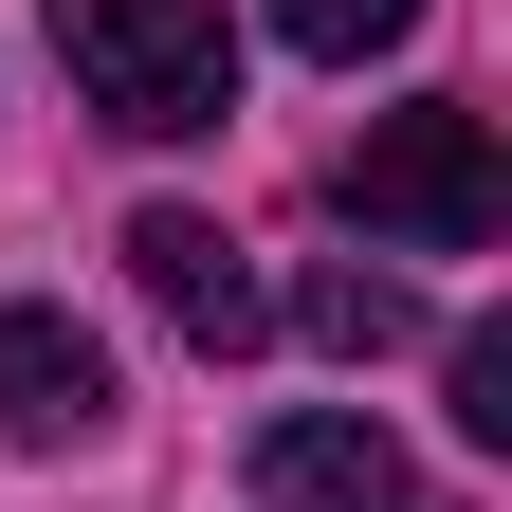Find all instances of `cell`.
Wrapping results in <instances>:
<instances>
[{
    "label": "cell",
    "mask_w": 512,
    "mask_h": 512,
    "mask_svg": "<svg viewBox=\"0 0 512 512\" xmlns=\"http://www.w3.org/2000/svg\"><path fill=\"white\" fill-rule=\"evenodd\" d=\"M55 55H74V92L110 128H147V147L238 128V19L220 0H55Z\"/></svg>",
    "instance_id": "1"
},
{
    "label": "cell",
    "mask_w": 512,
    "mask_h": 512,
    "mask_svg": "<svg viewBox=\"0 0 512 512\" xmlns=\"http://www.w3.org/2000/svg\"><path fill=\"white\" fill-rule=\"evenodd\" d=\"M330 202H348L366 238H403V256H494V220H512L494 110H384L366 147L330 165Z\"/></svg>",
    "instance_id": "2"
},
{
    "label": "cell",
    "mask_w": 512,
    "mask_h": 512,
    "mask_svg": "<svg viewBox=\"0 0 512 512\" xmlns=\"http://www.w3.org/2000/svg\"><path fill=\"white\" fill-rule=\"evenodd\" d=\"M128 275H147V311H165L183 348H256V330H275V293L238 275V238L202 202H147V220H128Z\"/></svg>",
    "instance_id": "3"
},
{
    "label": "cell",
    "mask_w": 512,
    "mask_h": 512,
    "mask_svg": "<svg viewBox=\"0 0 512 512\" xmlns=\"http://www.w3.org/2000/svg\"><path fill=\"white\" fill-rule=\"evenodd\" d=\"M256 494H293V512H421L403 439H384V421H348V403H293V421H256Z\"/></svg>",
    "instance_id": "4"
},
{
    "label": "cell",
    "mask_w": 512,
    "mask_h": 512,
    "mask_svg": "<svg viewBox=\"0 0 512 512\" xmlns=\"http://www.w3.org/2000/svg\"><path fill=\"white\" fill-rule=\"evenodd\" d=\"M110 421V348L74 330V311H0V439H92Z\"/></svg>",
    "instance_id": "5"
},
{
    "label": "cell",
    "mask_w": 512,
    "mask_h": 512,
    "mask_svg": "<svg viewBox=\"0 0 512 512\" xmlns=\"http://www.w3.org/2000/svg\"><path fill=\"white\" fill-rule=\"evenodd\" d=\"M275 37H293V55H330V74H366L384 37H421V0H275Z\"/></svg>",
    "instance_id": "6"
},
{
    "label": "cell",
    "mask_w": 512,
    "mask_h": 512,
    "mask_svg": "<svg viewBox=\"0 0 512 512\" xmlns=\"http://www.w3.org/2000/svg\"><path fill=\"white\" fill-rule=\"evenodd\" d=\"M293 330H311V348H421V311L384 293V275H311V293H293Z\"/></svg>",
    "instance_id": "7"
},
{
    "label": "cell",
    "mask_w": 512,
    "mask_h": 512,
    "mask_svg": "<svg viewBox=\"0 0 512 512\" xmlns=\"http://www.w3.org/2000/svg\"><path fill=\"white\" fill-rule=\"evenodd\" d=\"M458 439H512V330H458Z\"/></svg>",
    "instance_id": "8"
}]
</instances>
